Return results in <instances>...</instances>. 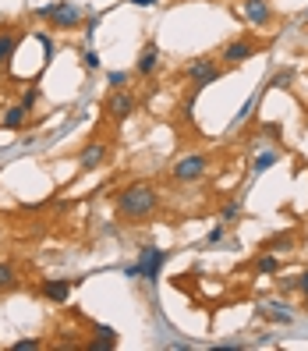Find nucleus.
<instances>
[{
    "instance_id": "20e7f679",
    "label": "nucleus",
    "mask_w": 308,
    "mask_h": 351,
    "mask_svg": "<svg viewBox=\"0 0 308 351\" xmlns=\"http://www.w3.org/2000/svg\"><path fill=\"white\" fill-rule=\"evenodd\" d=\"M135 110H138V96L131 89H110V96L103 99V117L110 125H125Z\"/></svg>"
},
{
    "instance_id": "f03ea898",
    "label": "nucleus",
    "mask_w": 308,
    "mask_h": 351,
    "mask_svg": "<svg viewBox=\"0 0 308 351\" xmlns=\"http://www.w3.org/2000/svg\"><path fill=\"white\" fill-rule=\"evenodd\" d=\"M36 18H39V22H47L50 29H57V32H75V29H86L89 11L81 4H75V0H53V4L39 8Z\"/></svg>"
},
{
    "instance_id": "f3484780",
    "label": "nucleus",
    "mask_w": 308,
    "mask_h": 351,
    "mask_svg": "<svg viewBox=\"0 0 308 351\" xmlns=\"http://www.w3.org/2000/svg\"><path fill=\"white\" fill-rule=\"evenodd\" d=\"M11 287H18V274L11 263H0V291H11Z\"/></svg>"
},
{
    "instance_id": "9b49d317",
    "label": "nucleus",
    "mask_w": 308,
    "mask_h": 351,
    "mask_svg": "<svg viewBox=\"0 0 308 351\" xmlns=\"http://www.w3.org/2000/svg\"><path fill=\"white\" fill-rule=\"evenodd\" d=\"M71 287H75V280H53L50 277V280H39V295L53 305H64L71 298Z\"/></svg>"
},
{
    "instance_id": "b1692460",
    "label": "nucleus",
    "mask_w": 308,
    "mask_h": 351,
    "mask_svg": "<svg viewBox=\"0 0 308 351\" xmlns=\"http://www.w3.org/2000/svg\"><path fill=\"white\" fill-rule=\"evenodd\" d=\"M270 163H277V153H262V156L255 160V171H266Z\"/></svg>"
},
{
    "instance_id": "9d476101",
    "label": "nucleus",
    "mask_w": 308,
    "mask_h": 351,
    "mask_svg": "<svg viewBox=\"0 0 308 351\" xmlns=\"http://www.w3.org/2000/svg\"><path fill=\"white\" fill-rule=\"evenodd\" d=\"M156 68H159V47H156V39H146V43H142L138 60H135V75L138 78H149Z\"/></svg>"
},
{
    "instance_id": "2eb2a0df",
    "label": "nucleus",
    "mask_w": 308,
    "mask_h": 351,
    "mask_svg": "<svg viewBox=\"0 0 308 351\" xmlns=\"http://www.w3.org/2000/svg\"><path fill=\"white\" fill-rule=\"evenodd\" d=\"M266 252H277V256H291L294 252V234H277V238H270L262 245Z\"/></svg>"
},
{
    "instance_id": "a211bd4d",
    "label": "nucleus",
    "mask_w": 308,
    "mask_h": 351,
    "mask_svg": "<svg viewBox=\"0 0 308 351\" xmlns=\"http://www.w3.org/2000/svg\"><path fill=\"white\" fill-rule=\"evenodd\" d=\"M238 213H241V199H231V202H223V206H220V217H223V223H231Z\"/></svg>"
},
{
    "instance_id": "6ab92c4d",
    "label": "nucleus",
    "mask_w": 308,
    "mask_h": 351,
    "mask_svg": "<svg viewBox=\"0 0 308 351\" xmlns=\"http://www.w3.org/2000/svg\"><path fill=\"white\" fill-rule=\"evenodd\" d=\"M131 86V71H110V89H128Z\"/></svg>"
},
{
    "instance_id": "7c9ffc66",
    "label": "nucleus",
    "mask_w": 308,
    "mask_h": 351,
    "mask_svg": "<svg viewBox=\"0 0 308 351\" xmlns=\"http://www.w3.org/2000/svg\"><path fill=\"white\" fill-rule=\"evenodd\" d=\"M305 313H308V298H305Z\"/></svg>"
},
{
    "instance_id": "4468645a",
    "label": "nucleus",
    "mask_w": 308,
    "mask_h": 351,
    "mask_svg": "<svg viewBox=\"0 0 308 351\" xmlns=\"http://www.w3.org/2000/svg\"><path fill=\"white\" fill-rule=\"evenodd\" d=\"M117 348V330L114 326H96V341L86 344V351H114Z\"/></svg>"
},
{
    "instance_id": "0eeeda50",
    "label": "nucleus",
    "mask_w": 308,
    "mask_h": 351,
    "mask_svg": "<svg viewBox=\"0 0 308 351\" xmlns=\"http://www.w3.org/2000/svg\"><path fill=\"white\" fill-rule=\"evenodd\" d=\"M163 263H167V252L163 249H156V245H146V249L138 252V263L135 266H128V277H142V280H149V284H156L159 280V270H163Z\"/></svg>"
},
{
    "instance_id": "ddd939ff",
    "label": "nucleus",
    "mask_w": 308,
    "mask_h": 351,
    "mask_svg": "<svg viewBox=\"0 0 308 351\" xmlns=\"http://www.w3.org/2000/svg\"><path fill=\"white\" fill-rule=\"evenodd\" d=\"M29 114H32V110L25 107V103H11V107H8V114L0 117V128H4V132H18V128H25Z\"/></svg>"
},
{
    "instance_id": "393cba45",
    "label": "nucleus",
    "mask_w": 308,
    "mask_h": 351,
    "mask_svg": "<svg viewBox=\"0 0 308 351\" xmlns=\"http://www.w3.org/2000/svg\"><path fill=\"white\" fill-rule=\"evenodd\" d=\"M223 231H227V223H216V227H213V231H209V238H205V241H209V245H216V241H223Z\"/></svg>"
},
{
    "instance_id": "bb28decb",
    "label": "nucleus",
    "mask_w": 308,
    "mask_h": 351,
    "mask_svg": "<svg viewBox=\"0 0 308 351\" xmlns=\"http://www.w3.org/2000/svg\"><path fill=\"white\" fill-rule=\"evenodd\" d=\"M298 291H301V298H308V266H305V274L298 277Z\"/></svg>"
},
{
    "instance_id": "f257e3e1",
    "label": "nucleus",
    "mask_w": 308,
    "mask_h": 351,
    "mask_svg": "<svg viewBox=\"0 0 308 351\" xmlns=\"http://www.w3.org/2000/svg\"><path fill=\"white\" fill-rule=\"evenodd\" d=\"M114 210L125 217L128 223L153 220L156 210H159V192L153 189L149 181H131V184H125V189L114 195Z\"/></svg>"
},
{
    "instance_id": "a878e982",
    "label": "nucleus",
    "mask_w": 308,
    "mask_h": 351,
    "mask_svg": "<svg viewBox=\"0 0 308 351\" xmlns=\"http://www.w3.org/2000/svg\"><path fill=\"white\" fill-rule=\"evenodd\" d=\"M252 110H255V96H252L248 103H244V110H238V117H234V125H241V121H244V117H248Z\"/></svg>"
},
{
    "instance_id": "39448f33",
    "label": "nucleus",
    "mask_w": 308,
    "mask_h": 351,
    "mask_svg": "<svg viewBox=\"0 0 308 351\" xmlns=\"http://www.w3.org/2000/svg\"><path fill=\"white\" fill-rule=\"evenodd\" d=\"M223 71H227V68H223L220 60H213L209 53H202V57H195V60L184 64V78H188L195 89H205V86H213V82H220Z\"/></svg>"
},
{
    "instance_id": "dca6fc26",
    "label": "nucleus",
    "mask_w": 308,
    "mask_h": 351,
    "mask_svg": "<svg viewBox=\"0 0 308 351\" xmlns=\"http://www.w3.org/2000/svg\"><path fill=\"white\" fill-rule=\"evenodd\" d=\"M255 274H280V256L262 249V256L255 259Z\"/></svg>"
},
{
    "instance_id": "5701e85b",
    "label": "nucleus",
    "mask_w": 308,
    "mask_h": 351,
    "mask_svg": "<svg viewBox=\"0 0 308 351\" xmlns=\"http://www.w3.org/2000/svg\"><path fill=\"white\" fill-rule=\"evenodd\" d=\"M81 60H86V68H89V71L99 68V53H96V50H86V53H81Z\"/></svg>"
},
{
    "instance_id": "cd10ccee",
    "label": "nucleus",
    "mask_w": 308,
    "mask_h": 351,
    "mask_svg": "<svg viewBox=\"0 0 308 351\" xmlns=\"http://www.w3.org/2000/svg\"><path fill=\"white\" fill-rule=\"evenodd\" d=\"M128 4H135V8H156L159 0H128Z\"/></svg>"
},
{
    "instance_id": "4be33fe9",
    "label": "nucleus",
    "mask_w": 308,
    "mask_h": 351,
    "mask_svg": "<svg viewBox=\"0 0 308 351\" xmlns=\"http://www.w3.org/2000/svg\"><path fill=\"white\" fill-rule=\"evenodd\" d=\"M36 99H39V89L32 86V89H25V93H22V99H18V103H25V107L32 110V107H36Z\"/></svg>"
},
{
    "instance_id": "423d86ee",
    "label": "nucleus",
    "mask_w": 308,
    "mask_h": 351,
    "mask_svg": "<svg viewBox=\"0 0 308 351\" xmlns=\"http://www.w3.org/2000/svg\"><path fill=\"white\" fill-rule=\"evenodd\" d=\"M262 47L266 43H262V39H255V36H238V39H231V43H223L220 64L223 68H238V64H244V60H252Z\"/></svg>"
},
{
    "instance_id": "c756f323",
    "label": "nucleus",
    "mask_w": 308,
    "mask_h": 351,
    "mask_svg": "<svg viewBox=\"0 0 308 351\" xmlns=\"http://www.w3.org/2000/svg\"><path fill=\"white\" fill-rule=\"evenodd\" d=\"M280 291H298V277H294V280H283V284H280Z\"/></svg>"
},
{
    "instance_id": "412c9836",
    "label": "nucleus",
    "mask_w": 308,
    "mask_h": 351,
    "mask_svg": "<svg viewBox=\"0 0 308 351\" xmlns=\"http://www.w3.org/2000/svg\"><path fill=\"white\" fill-rule=\"evenodd\" d=\"M270 308H273V313H270V316H273L277 323H291V319H294L291 313H287V305H270Z\"/></svg>"
},
{
    "instance_id": "6e6552de",
    "label": "nucleus",
    "mask_w": 308,
    "mask_h": 351,
    "mask_svg": "<svg viewBox=\"0 0 308 351\" xmlns=\"http://www.w3.org/2000/svg\"><path fill=\"white\" fill-rule=\"evenodd\" d=\"M107 160H110V142L92 138V142H86V146H81V153H78V167H81V171H99Z\"/></svg>"
},
{
    "instance_id": "1a4fd4ad",
    "label": "nucleus",
    "mask_w": 308,
    "mask_h": 351,
    "mask_svg": "<svg viewBox=\"0 0 308 351\" xmlns=\"http://www.w3.org/2000/svg\"><path fill=\"white\" fill-rule=\"evenodd\" d=\"M241 14H244V22L255 25V29H266V25L273 22L270 0H241Z\"/></svg>"
},
{
    "instance_id": "c85d7f7f",
    "label": "nucleus",
    "mask_w": 308,
    "mask_h": 351,
    "mask_svg": "<svg viewBox=\"0 0 308 351\" xmlns=\"http://www.w3.org/2000/svg\"><path fill=\"white\" fill-rule=\"evenodd\" d=\"M273 82H277V86H287V82H291V71H277Z\"/></svg>"
},
{
    "instance_id": "aec40b11",
    "label": "nucleus",
    "mask_w": 308,
    "mask_h": 351,
    "mask_svg": "<svg viewBox=\"0 0 308 351\" xmlns=\"http://www.w3.org/2000/svg\"><path fill=\"white\" fill-rule=\"evenodd\" d=\"M43 348V341H36V337H29V341H14L11 344V351H39Z\"/></svg>"
},
{
    "instance_id": "7ed1b4c3",
    "label": "nucleus",
    "mask_w": 308,
    "mask_h": 351,
    "mask_svg": "<svg viewBox=\"0 0 308 351\" xmlns=\"http://www.w3.org/2000/svg\"><path fill=\"white\" fill-rule=\"evenodd\" d=\"M209 167H213L209 153H188V156H181L170 167V178L177 184H195V181H202L205 174H209Z\"/></svg>"
},
{
    "instance_id": "f8f14e48",
    "label": "nucleus",
    "mask_w": 308,
    "mask_h": 351,
    "mask_svg": "<svg viewBox=\"0 0 308 351\" xmlns=\"http://www.w3.org/2000/svg\"><path fill=\"white\" fill-rule=\"evenodd\" d=\"M22 47V29H14V25H0V68L11 64V57L14 50Z\"/></svg>"
}]
</instances>
